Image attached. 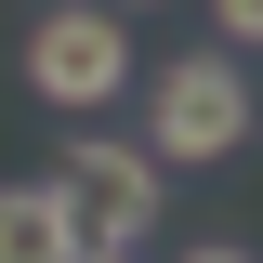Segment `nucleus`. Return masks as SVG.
<instances>
[{
  "label": "nucleus",
  "instance_id": "f257e3e1",
  "mask_svg": "<svg viewBox=\"0 0 263 263\" xmlns=\"http://www.w3.org/2000/svg\"><path fill=\"white\" fill-rule=\"evenodd\" d=\"M145 145H158V171H197V158H237L250 145V79H237V53H184L145 79Z\"/></svg>",
  "mask_w": 263,
  "mask_h": 263
},
{
  "label": "nucleus",
  "instance_id": "f03ea898",
  "mask_svg": "<svg viewBox=\"0 0 263 263\" xmlns=\"http://www.w3.org/2000/svg\"><path fill=\"white\" fill-rule=\"evenodd\" d=\"M66 224H79V250H145V224H158V145H119V132H79L66 145Z\"/></svg>",
  "mask_w": 263,
  "mask_h": 263
},
{
  "label": "nucleus",
  "instance_id": "7ed1b4c3",
  "mask_svg": "<svg viewBox=\"0 0 263 263\" xmlns=\"http://www.w3.org/2000/svg\"><path fill=\"white\" fill-rule=\"evenodd\" d=\"M27 79L53 105H105L132 79V27H119V0H53V13H40L27 27Z\"/></svg>",
  "mask_w": 263,
  "mask_h": 263
},
{
  "label": "nucleus",
  "instance_id": "20e7f679",
  "mask_svg": "<svg viewBox=\"0 0 263 263\" xmlns=\"http://www.w3.org/2000/svg\"><path fill=\"white\" fill-rule=\"evenodd\" d=\"M0 263H79L66 184H0Z\"/></svg>",
  "mask_w": 263,
  "mask_h": 263
},
{
  "label": "nucleus",
  "instance_id": "39448f33",
  "mask_svg": "<svg viewBox=\"0 0 263 263\" xmlns=\"http://www.w3.org/2000/svg\"><path fill=\"white\" fill-rule=\"evenodd\" d=\"M211 13H224V40H237V53H263V0H211Z\"/></svg>",
  "mask_w": 263,
  "mask_h": 263
},
{
  "label": "nucleus",
  "instance_id": "423d86ee",
  "mask_svg": "<svg viewBox=\"0 0 263 263\" xmlns=\"http://www.w3.org/2000/svg\"><path fill=\"white\" fill-rule=\"evenodd\" d=\"M184 263H250V250H237V237H211V250H184Z\"/></svg>",
  "mask_w": 263,
  "mask_h": 263
},
{
  "label": "nucleus",
  "instance_id": "0eeeda50",
  "mask_svg": "<svg viewBox=\"0 0 263 263\" xmlns=\"http://www.w3.org/2000/svg\"><path fill=\"white\" fill-rule=\"evenodd\" d=\"M79 263H132V250H79Z\"/></svg>",
  "mask_w": 263,
  "mask_h": 263
}]
</instances>
